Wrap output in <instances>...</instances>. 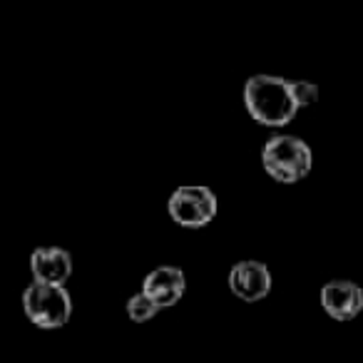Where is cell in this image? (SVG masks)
Returning <instances> with one entry per match:
<instances>
[{
  "label": "cell",
  "instance_id": "6da1fadb",
  "mask_svg": "<svg viewBox=\"0 0 363 363\" xmlns=\"http://www.w3.org/2000/svg\"><path fill=\"white\" fill-rule=\"evenodd\" d=\"M244 105H247L249 115L264 127H284L298 112L289 80L277 75L249 77L244 85Z\"/></svg>",
  "mask_w": 363,
  "mask_h": 363
},
{
  "label": "cell",
  "instance_id": "7a4b0ae2",
  "mask_svg": "<svg viewBox=\"0 0 363 363\" xmlns=\"http://www.w3.org/2000/svg\"><path fill=\"white\" fill-rule=\"evenodd\" d=\"M262 164L272 179L281 182V184H296L311 172L313 155L311 147L303 140L291 135H279L264 145Z\"/></svg>",
  "mask_w": 363,
  "mask_h": 363
},
{
  "label": "cell",
  "instance_id": "3957f363",
  "mask_svg": "<svg viewBox=\"0 0 363 363\" xmlns=\"http://www.w3.org/2000/svg\"><path fill=\"white\" fill-rule=\"evenodd\" d=\"M23 311L35 326L60 328L72 316V298L65 286L33 281L23 291Z\"/></svg>",
  "mask_w": 363,
  "mask_h": 363
},
{
  "label": "cell",
  "instance_id": "277c9868",
  "mask_svg": "<svg viewBox=\"0 0 363 363\" xmlns=\"http://www.w3.org/2000/svg\"><path fill=\"white\" fill-rule=\"evenodd\" d=\"M217 209H219L217 194L209 187H199V184L179 187L169 197V217L179 227H187V229L207 227L217 217Z\"/></svg>",
  "mask_w": 363,
  "mask_h": 363
},
{
  "label": "cell",
  "instance_id": "5b68a950",
  "mask_svg": "<svg viewBox=\"0 0 363 363\" xmlns=\"http://www.w3.org/2000/svg\"><path fill=\"white\" fill-rule=\"evenodd\" d=\"M229 289L242 301L257 303L267 298L269 291H272V272H269L267 264L254 262V259L239 262L229 272Z\"/></svg>",
  "mask_w": 363,
  "mask_h": 363
},
{
  "label": "cell",
  "instance_id": "8992f818",
  "mask_svg": "<svg viewBox=\"0 0 363 363\" xmlns=\"http://www.w3.org/2000/svg\"><path fill=\"white\" fill-rule=\"evenodd\" d=\"M187 291V277L177 267H157L155 272L147 274L142 284V294L157 303L160 308L174 306Z\"/></svg>",
  "mask_w": 363,
  "mask_h": 363
},
{
  "label": "cell",
  "instance_id": "52a82bcc",
  "mask_svg": "<svg viewBox=\"0 0 363 363\" xmlns=\"http://www.w3.org/2000/svg\"><path fill=\"white\" fill-rule=\"evenodd\" d=\"M321 306L336 321H351L363 311V289L353 281H328L321 289Z\"/></svg>",
  "mask_w": 363,
  "mask_h": 363
},
{
  "label": "cell",
  "instance_id": "ba28073f",
  "mask_svg": "<svg viewBox=\"0 0 363 363\" xmlns=\"http://www.w3.org/2000/svg\"><path fill=\"white\" fill-rule=\"evenodd\" d=\"M30 272L38 284L65 286V281L72 274V257L67 249L40 247L30 254Z\"/></svg>",
  "mask_w": 363,
  "mask_h": 363
},
{
  "label": "cell",
  "instance_id": "9c48e42d",
  "mask_svg": "<svg viewBox=\"0 0 363 363\" xmlns=\"http://www.w3.org/2000/svg\"><path fill=\"white\" fill-rule=\"evenodd\" d=\"M160 311V306H157L152 298H147L145 294H135V296L127 301V316L132 318L135 323H145L150 321V318H155V313Z\"/></svg>",
  "mask_w": 363,
  "mask_h": 363
},
{
  "label": "cell",
  "instance_id": "30bf717a",
  "mask_svg": "<svg viewBox=\"0 0 363 363\" xmlns=\"http://www.w3.org/2000/svg\"><path fill=\"white\" fill-rule=\"evenodd\" d=\"M289 87H291V97L296 102V107H308L318 100V87L311 85L306 80H289Z\"/></svg>",
  "mask_w": 363,
  "mask_h": 363
}]
</instances>
